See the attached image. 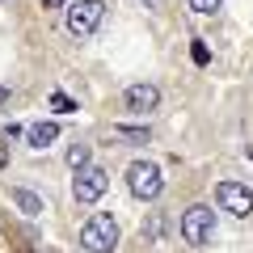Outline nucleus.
Instances as JSON below:
<instances>
[{"mask_svg":"<svg viewBox=\"0 0 253 253\" xmlns=\"http://www.w3.org/2000/svg\"><path fill=\"white\" fill-rule=\"evenodd\" d=\"M101 13H106V4H101V0H76L72 9H68V34L89 38L93 30L101 26Z\"/></svg>","mask_w":253,"mask_h":253,"instance_id":"obj_4","label":"nucleus"},{"mask_svg":"<svg viewBox=\"0 0 253 253\" xmlns=\"http://www.w3.org/2000/svg\"><path fill=\"white\" fill-rule=\"evenodd\" d=\"M81 245L89 253H114V245H118V224L110 215H93L89 224L81 228Z\"/></svg>","mask_w":253,"mask_h":253,"instance_id":"obj_2","label":"nucleus"},{"mask_svg":"<svg viewBox=\"0 0 253 253\" xmlns=\"http://www.w3.org/2000/svg\"><path fill=\"white\" fill-rule=\"evenodd\" d=\"M106 190H110V173H106V169H97V165L81 169V173H76V181H72L76 203H97L101 194H106Z\"/></svg>","mask_w":253,"mask_h":253,"instance_id":"obj_5","label":"nucleus"},{"mask_svg":"<svg viewBox=\"0 0 253 253\" xmlns=\"http://www.w3.org/2000/svg\"><path fill=\"white\" fill-rule=\"evenodd\" d=\"M211 232H215V211L203 207V203H194V207L181 215V241L186 245H207Z\"/></svg>","mask_w":253,"mask_h":253,"instance_id":"obj_3","label":"nucleus"},{"mask_svg":"<svg viewBox=\"0 0 253 253\" xmlns=\"http://www.w3.org/2000/svg\"><path fill=\"white\" fill-rule=\"evenodd\" d=\"M114 135L131 139V144H148V131H144V126H114Z\"/></svg>","mask_w":253,"mask_h":253,"instance_id":"obj_11","label":"nucleus"},{"mask_svg":"<svg viewBox=\"0 0 253 253\" xmlns=\"http://www.w3.org/2000/svg\"><path fill=\"white\" fill-rule=\"evenodd\" d=\"M51 106H55V110H59V114H68V110H76V106H72V101L63 97V93H55V97H51Z\"/></svg>","mask_w":253,"mask_h":253,"instance_id":"obj_13","label":"nucleus"},{"mask_svg":"<svg viewBox=\"0 0 253 253\" xmlns=\"http://www.w3.org/2000/svg\"><path fill=\"white\" fill-rule=\"evenodd\" d=\"M126 186H131V194H135V199L152 203L156 194L165 190V177H161V169H156L152 161H135L131 169H126Z\"/></svg>","mask_w":253,"mask_h":253,"instance_id":"obj_1","label":"nucleus"},{"mask_svg":"<svg viewBox=\"0 0 253 253\" xmlns=\"http://www.w3.org/2000/svg\"><path fill=\"white\" fill-rule=\"evenodd\" d=\"M4 101H9V89H0V106H4Z\"/></svg>","mask_w":253,"mask_h":253,"instance_id":"obj_15","label":"nucleus"},{"mask_svg":"<svg viewBox=\"0 0 253 253\" xmlns=\"http://www.w3.org/2000/svg\"><path fill=\"white\" fill-rule=\"evenodd\" d=\"M59 4H63V0H46V9H59Z\"/></svg>","mask_w":253,"mask_h":253,"instance_id":"obj_14","label":"nucleus"},{"mask_svg":"<svg viewBox=\"0 0 253 253\" xmlns=\"http://www.w3.org/2000/svg\"><path fill=\"white\" fill-rule=\"evenodd\" d=\"M9 199L17 203L26 215H42V199H38V194H30V190H21V186H17V190H9Z\"/></svg>","mask_w":253,"mask_h":253,"instance_id":"obj_9","label":"nucleus"},{"mask_svg":"<svg viewBox=\"0 0 253 253\" xmlns=\"http://www.w3.org/2000/svg\"><path fill=\"white\" fill-rule=\"evenodd\" d=\"M219 4H224V0H190V9H194V13H215Z\"/></svg>","mask_w":253,"mask_h":253,"instance_id":"obj_12","label":"nucleus"},{"mask_svg":"<svg viewBox=\"0 0 253 253\" xmlns=\"http://www.w3.org/2000/svg\"><path fill=\"white\" fill-rule=\"evenodd\" d=\"M68 165H72L76 173L89 169V144H72V148H68Z\"/></svg>","mask_w":253,"mask_h":253,"instance_id":"obj_10","label":"nucleus"},{"mask_svg":"<svg viewBox=\"0 0 253 253\" xmlns=\"http://www.w3.org/2000/svg\"><path fill=\"white\" fill-rule=\"evenodd\" d=\"M215 203H219L224 211H232V215L245 219V215L253 211V190L241 186V181H219V186H215Z\"/></svg>","mask_w":253,"mask_h":253,"instance_id":"obj_6","label":"nucleus"},{"mask_svg":"<svg viewBox=\"0 0 253 253\" xmlns=\"http://www.w3.org/2000/svg\"><path fill=\"white\" fill-rule=\"evenodd\" d=\"M156 101H161V89H156V84H131V89H126V110H135V114L156 110Z\"/></svg>","mask_w":253,"mask_h":253,"instance_id":"obj_7","label":"nucleus"},{"mask_svg":"<svg viewBox=\"0 0 253 253\" xmlns=\"http://www.w3.org/2000/svg\"><path fill=\"white\" fill-rule=\"evenodd\" d=\"M144 4H148V9H156V4H161V0H144Z\"/></svg>","mask_w":253,"mask_h":253,"instance_id":"obj_16","label":"nucleus"},{"mask_svg":"<svg viewBox=\"0 0 253 253\" xmlns=\"http://www.w3.org/2000/svg\"><path fill=\"white\" fill-rule=\"evenodd\" d=\"M55 135H59V126H55V123H34V126H30V131H26L30 148H46V144H51Z\"/></svg>","mask_w":253,"mask_h":253,"instance_id":"obj_8","label":"nucleus"}]
</instances>
